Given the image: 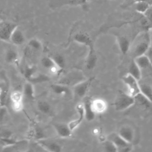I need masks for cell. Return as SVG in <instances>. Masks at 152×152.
<instances>
[{"mask_svg":"<svg viewBox=\"0 0 152 152\" xmlns=\"http://www.w3.org/2000/svg\"><path fill=\"white\" fill-rule=\"evenodd\" d=\"M150 46V33L145 31L141 33L131 44L129 51L133 59L144 55L147 50Z\"/></svg>","mask_w":152,"mask_h":152,"instance_id":"6da1fadb","label":"cell"},{"mask_svg":"<svg viewBox=\"0 0 152 152\" xmlns=\"http://www.w3.org/2000/svg\"><path fill=\"white\" fill-rule=\"evenodd\" d=\"M23 74L27 81L33 84L45 83L50 80L48 75L39 72L36 66L33 64L26 65L23 69Z\"/></svg>","mask_w":152,"mask_h":152,"instance_id":"7a4b0ae2","label":"cell"},{"mask_svg":"<svg viewBox=\"0 0 152 152\" xmlns=\"http://www.w3.org/2000/svg\"><path fill=\"white\" fill-rule=\"evenodd\" d=\"M135 104L134 97L119 90L115 99L113 106L116 111L125 110Z\"/></svg>","mask_w":152,"mask_h":152,"instance_id":"3957f363","label":"cell"},{"mask_svg":"<svg viewBox=\"0 0 152 152\" xmlns=\"http://www.w3.org/2000/svg\"><path fill=\"white\" fill-rule=\"evenodd\" d=\"M86 79V78L81 71L75 69L70 71L64 75L58 83L68 87H74L80 82Z\"/></svg>","mask_w":152,"mask_h":152,"instance_id":"277c9868","label":"cell"},{"mask_svg":"<svg viewBox=\"0 0 152 152\" xmlns=\"http://www.w3.org/2000/svg\"><path fill=\"white\" fill-rule=\"evenodd\" d=\"M18 27L15 23L6 20L0 21V40L10 43L11 36L14 30Z\"/></svg>","mask_w":152,"mask_h":152,"instance_id":"5b68a950","label":"cell"},{"mask_svg":"<svg viewBox=\"0 0 152 152\" xmlns=\"http://www.w3.org/2000/svg\"><path fill=\"white\" fill-rule=\"evenodd\" d=\"M93 80L94 77L86 78L73 87V94L75 99L78 100L86 97Z\"/></svg>","mask_w":152,"mask_h":152,"instance_id":"8992f818","label":"cell"},{"mask_svg":"<svg viewBox=\"0 0 152 152\" xmlns=\"http://www.w3.org/2000/svg\"><path fill=\"white\" fill-rule=\"evenodd\" d=\"M43 50L42 42L37 38H32L29 40L27 44L24 52L27 58H33L38 55Z\"/></svg>","mask_w":152,"mask_h":152,"instance_id":"52a82bcc","label":"cell"},{"mask_svg":"<svg viewBox=\"0 0 152 152\" xmlns=\"http://www.w3.org/2000/svg\"><path fill=\"white\" fill-rule=\"evenodd\" d=\"M123 82L127 87L128 94L131 96L135 97L140 93L139 81L133 77L129 74L124 75L122 78Z\"/></svg>","mask_w":152,"mask_h":152,"instance_id":"ba28073f","label":"cell"},{"mask_svg":"<svg viewBox=\"0 0 152 152\" xmlns=\"http://www.w3.org/2000/svg\"><path fill=\"white\" fill-rule=\"evenodd\" d=\"M108 140L112 141L116 145L118 151L128 152L132 150V145L130 143L123 139L118 134H112L108 137Z\"/></svg>","mask_w":152,"mask_h":152,"instance_id":"9c48e42d","label":"cell"},{"mask_svg":"<svg viewBox=\"0 0 152 152\" xmlns=\"http://www.w3.org/2000/svg\"><path fill=\"white\" fill-rule=\"evenodd\" d=\"M36 142L45 151L52 152H59L62 150V146L54 141L50 140L47 138L36 140Z\"/></svg>","mask_w":152,"mask_h":152,"instance_id":"30bf717a","label":"cell"},{"mask_svg":"<svg viewBox=\"0 0 152 152\" xmlns=\"http://www.w3.org/2000/svg\"><path fill=\"white\" fill-rule=\"evenodd\" d=\"M41 65L51 75H56L62 71L55 64L51 56H44L40 59Z\"/></svg>","mask_w":152,"mask_h":152,"instance_id":"8fae6325","label":"cell"},{"mask_svg":"<svg viewBox=\"0 0 152 152\" xmlns=\"http://www.w3.org/2000/svg\"><path fill=\"white\" fill-rule=\"evenodd\" d=\"M53 127L56 134L61 138H68L72 135V131H71L68 124L56 122L53 124Z\"/></svg>","mask_w":152,"mask_h":152,"instance_id":"7c38bea8","label":"cell"},{"mask_svg":"<svg viewBox=\"0 0 152 152\" xmlns=\"http://www.w3.org/2000/svg\"><path fill=\"white\" fill-rule=\"evenodd\" d=\"M92 99L87 96H86L83 98V101L82 103L85 119L87 121H93L96 116V113L93 111L92 104H91Z\"/></svg>","mask_w":152,"mask_h":152,"instance_id":"4fadbf2b","label":"cell"},{"mask_svg":"<svg viewBox=\"0 0 152 152\" xmlns=\"http://www.w3.org/2000/svg\"><path fill=\"white\" fill-rule=\"evenodd\" d=\"M123 139L129 143H131L134 140L135 131L134 129L129 125H124L121 126L118 133Z\"/></svg>","mask_w":152,"mask_h":152,"instance_id":"5bb4252c","label":"cell"},{"mask_svg":"<svg viewBox=\"0 0 152 152\" xmlns=\"http://www.w3.org/2000/svg\"><path fill=\"white\" fill-rule=\"evenodd\" d=\"M73 40L77 43L86 45V46L88 47L89 49L94 48L93 40L88 36V34L86 33L79 32L76 33L73 36Z\"/></svg>","mask_w":152,"mask_h":152,"instance_id":"9a60e30c","label":"cell"},{"mask_svg":"<svg viewBox=\"0 0 152 152\" xmlns=\"http://www.w3.org/2000/svg\"><path fill=\"white\" fill-rule=\"evenodd\" d=\"M25 42L26 37L24 33L18 27H17L11 36L10 43H12L13 45L18 46L24 45Z\"/></svg>","mask_w":152,"mask_h":152,"instance_id":"2e32d148","label":"cell"},{"mask_svg":"<svg viewBox=\"0 0 152 152\" xmlns=\"http://www.w3.org/2000/svg\"><path fill=\"white\" fill-rule=\"evenodd\" d=\"M76 110L78 116L75 119L71 121L68 124L69 127L72 131L75 130L76 128H77L78 126H79V125L82 123L84 119H85L84 112V109H83L82 103L79 104L77 106Z\"/></svg>","mask_w":152,"mask_h":152,"instance_id":"e0dca14e","label":"cell"},{"mask_svg":"<svg viewBox=\"0 0 152 152\" xmlns=\"http://www.w3.org/2000/svg\"><path fill=\"white\" fill-rule=\"evenodd\" d=\"M5 61L9 64L18 65L20 62V55L18 52L13 48H8L6 50L4 55Z\"/></svg>","mask_w":152,"mask_h":152,"instance_id":"ac0fdd59","label":"cell"},{"mask_svg":"<svg viewBox=\"0 0 152 152\" xmlns=\"http://www.w3.org/2000/svg\"><path fill=\"white\" fill-rule=\"evenodd\" d=\"M91 104L93 111L96 114H102L104 113L107 108L106 102L104 99L100 98L92 99Z\"/></svg>","mask_w":152,"mask_h":152,"instance_id":"d6986e66","label":"cell"},{"mask_svg":"<svg viewBox=\"0 0 152 152\" xmlns=\"http://www.w3.org/2000/svg\"><path fill=\"white\" fill-rule=\"evenodd\" d=\"M116 39L121 53L123 55H126L129 52L131 44L129 40L126 37L122 35H117Z\"/></svg>","mask_w":152,"mask_h":152,"instance_id":"ffe728a7","label":"cell"},{"mask_svg":"<svg viewBox=\"0 0 152 152\" xmlns=\"http://www.w3.org/2000/svg\"><path fill=\"white\" fill-rule=\"evenodd\" d=\"M29 147V142L26 140L20 141H14L7 146L3 147V150L5 151H26L24 148Z\"/></svg>","mask_w":152,"mask_h":152,"instance_id":"44dd1931","label":"cell"},{"mask_svg":"<svg viewBox=\"0 0 152 152\" xmlns=\"http://www.w3.org/2000/svg\"><path fill=\"white\" fill-rule=\"evenodd\" d=\"M50 89L55 94L61 96H66L71 93L69 87L58 83L51 84Z\"/></svg>","mask_w":152,"mask_h":152,"instance_id":"7402d4cb","label":"cell"},{"mask_svg":"<svg viewBox=\"0 0 152 152\" xmlns=\"http://www.w3.org/2000/svg\"><path fill=\"white\" fill-rule=\"evenodd\" d=\"M23 94L24 98L28 100H33L35 99V90L33 84L27 81L24 83L23 88Z\"/></svg>","mask_w":152,"mask_h":152,"instance_id":"603a6c76","label":"cell"},{"mask_svg":"<svg viewBox=\"0 0 152 152\" xmlns=\"http://www.w3.org/2000/svg\"><path fill=\"white\" fill-rule=\"evenodd\" d=\"M128 74L132 75L133 77H134L138 81H140L141 78V76H142L141 69L137 65V64H136V62H135L134 59L131 61V62L129 65Z\"/></svg>","mask_w":152,"mask_h":152,"instance_id":"cb8c5ba5","label":"cell"},{"mask_svg":"<svg viewBox=\"0 0 152 152\" xmlns=\"http://www.w3.org/2000/svg\"><path fill=\"white\" fill-rule=\"evenodd\" d=\"M134 59L141 69H144L152 67L151 63L145 55L137 56Z\"/></svg>","mask_w":152,"mask_h":152,"instance_id":"d4e9b609","label":"cell"},{"mask_svg":"<svg viewBox=\"0 0 152 152\" xmlns=\"http://www.w3.org/2000/svg\"><path fill=\"white\" fill-rule=\"evenodd\" d=\"M140 93L152 103V87L145 83H139Z\"/></svg>","mask_w":152,"mask_h":152,"instance_id":"484cf974","label":"cell"},{"mask_svg":"<svg viewBox=\"0 0 152 152\" xmlns=\"http://www.w3.org/2000/svg\"><path fill=\"white\" fill-rule=\"evenodd\" d=\"M37 108L39 112L45 115L50 113L52 110L50 104L45 100H39L37 103Z\"/></svg>","mask_w":152,"mask_h":152,"instance_id":"4316f807","label":"cell"},{"mask_svg":"<svg viewBox=\"0 0 152 152\" xmlns=\"http://www.w3.org/2000/svg\"><path fill=\"white\" fill-rule=\"evenodd\" d=\"M134 98L135 103H137L138 104L144 106V107H150L152 105V103L141 93L137 94L134 97Z\"/></svg>","mask_w":152,"mask_h":152,"instance_id":"83f0119b","label":"cell"},{"mask_svg":"<svg viewBox=\"0 0 152 152\" xmlns=\"http://www.w3.org/2000/svg\"><path fill=\"white\" fill-rule=\"evenodd\" d=\"M12 137V132L9 128L0 126V138L4 141H10Z\"/></svg>","mask_w":152,"mask_h":152,"instance_id":"f1b7e54d","label":"cell"},{"mask_svg":"<svg viewBox=\"0 0 152 152\" xmlns=\"http://www.w3.org/2000/svg\"><path fill=\"white\" fill-rule=\"evenodd\" d=\"M31 132V136L34 137V138H35L36 140L46 138L45 133L44 132L43 130L42 129V128H40L38 125L34 126Z\"/></svg>","mask_w":152,"mask_h":152,"instance_id":"f546056e","label":"cell"},{"mask_svg":"<svg viewBox=\"0 0 152 152\" xmlns=\"http://www.w3.org/2000/svg\"><path fill=\"white\" fill-rule=\"evenodd\" d=\"M134 5L136 11L143 14L147 10L151 4L145 1H137Z\"/></svg>","mask_w":152,"mask_h":152,"instance_id":"4dcf8cb0","label":"cell"},{"mask_svg":"<svg viewBox=\"0 0 152 152\" xmlns=\"http://www.w3.org/2000/svg\"><path fill=\"white\" fill-rule=\"evenodd\" d=\"M10 99L11 102H23L24 99L23 92L19 90H14L10 93Z\"/></svg>","mask_w":152,"mask_h":152,"instance_id":"1f68e13d","label":"cell"},{"mask_svg":"<svg viewBox=\"0 0 152 152\" xmlns=\"http://www.w3.org/2000/svg\"><path fill=\"white\" fill-rule=\"evenodd\" d=\"M53 61H55V64L57 65V66L61 69L64 68L65 65V58L61 54L56 53L51 56Z\"/></svg>","mask_w":152,"mask_h":152,"instance_id":"d6a6232c","label":"cell"},{"mask_svg":"<svg viewBox=\"0 0 152 152\" xmlns=\"http://www.w3.org/2000/svg\"><path fill=\"white\" fill-rule=\"evenodd\" d=\"M144 18L147 22L148 27L152 28V5H150L147 10L143 14Z\"/></svg>","mask_w":152,"mask_h":152,"instance_id":"836d02e7","label":"cell"},{"mask_svg":"<svg viewBox=\"0 0 152 152\" xmlns=\"http://www.w3.org/2000/svg\"><path fill=\"white\" fill-rule=\"evenodd\" d=\"M103 148L104 151H109V152L118 151V149L116 145L114 144V143L112 141L109 140H107L104 142Z\"/></svg>","mask_w":152,"mask_h":152,"instance_id":"e575fe53","label":"cell"},{"mask_svg":"<svg viewBox=\"0 0 152 152\" xmlns=\"http://www.w3.org/2000/svg\"><path fill=\"white\" fill-rule=\"evenodd\" d=\"M12 109L15 112H19L21 111L24 108L23 101L18 102H11Z\"/></svg>","mask_w":152,"mask_h":152,"instance_id":"d590c367","label":"cell"},{"mask_svg":"<svg viewBox=\"0 0 152 152\" xmlns=\"http://www.w3.org/2000/svg\"><path fill=\"white\" fill-rule=\"evenodd\" d=\"M144 55L147 57V58L148 59L152 65V48L150 46V48L147 50Z\"/></svg>","mask_w":152,"mask_h":152,"instance_id":"8d00e7d4","label":"cell"},{"mask_svg":"<svg viewBox=\"0 0 152 152\" xmlns=\"http://www.w3.org/2000/svg\"><path fill=\"white\" fill-rule=\"evenodd\" d=\"M5 108L2 107L0 109V121H1L3 119V118L5 115Z\"/></svg>","mask_w":152,"mask_h":152,"instance_id":"74e56055","label":"cell"},{"mask_svg":"<svg viewBox=\"0 0 152 152\" xmlns=\"http://www.w3.org/2000/svg\"><path fill=\"white\" fill-rule=\"evenodd\" d=\"M1 97H2V88L0 87V103H1Z\"/></svg>","mask_w":152,"mask_h":152,"instance_id":"f35d334b","label":"cell"},{"mask_svg":"<svg viewBox=\"0 0 152 152\" xmlns=\"http://www.w3.org/2000/svg\"><path fill=\"white\" fill-rule=\"evenodd\" d=\"M150 47L152 48V34H150Z\"/></svg>","mask_w":152,"mask_h":152,"instance_id":"ab89813d","label":"cell"},{"mask_svg":"<svg viewBox=\"0 0 152 152\" xmlns=\"http://www.w3.org/2000/svg\"><path fill=\"white\" fill-rule=\"evenodd\" d=\"M87 1H88V0H81V2L82 3H86Z\"/></svg>","mask_w":152,"mask_h":152,"instance_id":"60d3db41","label":"cell"}]
</instances>
